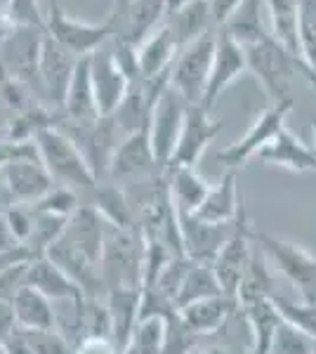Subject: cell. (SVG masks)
Returning a JSON list of instances; mask_svg holds the SVG:
<instances>
[{"label": "cell", "instance_id": "cell-1", "mask_svg": "<svg viewBox=\"0 0 316 354\" xmlns=\"http://www.w3.org/2000/svg\"><path fill=\"white\" fill-rule=\"evenodd\" d=\"M123 12L125 0H116L106 19L90 24V21L68 17L57 0H50V8L45 12V33L59 43L62 48H66L71 55L88 57L123 33Z\"/></svg>", "mask_w": 316, "mask_h": 354}, {"label": "cell", "instance_id": "cell-2", "mask_svg": "<svg viewBox=\"0 0 316 354\" xmlns=\"http://www.w3.org/2000/svg\"><path fill=\"white\" fill-rule=\"evenodd\" d=\"M102 279L106 293L113 288H142L145 281V234L140 227L118 230L106 225Z\"/></svg>", "mask_w": 316, "mask_h": 354}, {"label": "cell", "instance_id": "cell-3", "mask_svg": "<svg viewBox=\"0 0 316 354\" xmlns=\"http://www.w3.org/2000/svg\"><path fill=\"white\" fill-rule=\"evenodd\" d=\"M33 142L38 147L40 161H43V165L48 168V173L53 175L57 185L68 187L78 196L80 194H88L90 196L95 192L100 180L90 170V165L83 158V153L78 151V147L59 128L43 130V133L36 135Z\"/></svg>", "mask_w": 316, "mask_h": 354}, {"label": "cell", "instance_id": "cell-4", "mask_svg": "<svg viewBox=\"0 0 316 354\" xmlns=\"http://www.w3.org/2000/svg\"><path fill=\"white\" fill-rule=\"evenodd\" d=\"M45 31L28 26H3L0 28V76L24 83L40 100L38 62L43 50ZM43 102V100H40Z\"/></svg>", "mask_w": 316, "mask_h": 354}, {"label": "cell", "instance_id": "cell-5", "mask_svg": "<svg viewBox=\"0 0 316 354\" xmlns=\"http://www.w3.org/2000/svg\"><path fill=\"white\" fill-rule=\"evenodd\" d=\"M243 53L248 71L257 78V83L264 88V93L272 97V102L290 97V81L300 71V59L295 55H290L284 45L274 41V36H267L252 45H245Z\"/></svg>", "mask_w": 316, "mask_h": 354}, {"label": "cell", "instance_id": "cell-6", "mask_svg": "<svg viewBox=\"0 0 316 354\" xmlns=\"http://www.w3.org/2000/svg\"><path fill=\"white\" fill-rule=\"evenodd\" d=\"M250 239L260 245L262 255L288 279L292 288L302 295L304 302H316V258L300 245L272 236L267 232H257L250 227Z\"/></svg>", "mask_w": 316, "mask_h": 354}, {"label": "cell", "instance_id": "cell-7", "mask_svg": "<svg viewBox=\"0 0 316 354\" xmlns=\"http://www.w3.org/2000/svg\"><path fill=\"white\" fill-rule=\"evenodd\" d=\"M215 43L217 28H212L196 41L185 45L170 68V85L185 97L189 104H203L212 71V59H215Z\"/></svg>", "mask_w": 316, "mask_h": 354}, {"label": "cell", "instance_id": "cell-8", "mask_svg": "<svg viewBox=\"0 0 316 354\" xmlns=\"http://www.w3.org/2000/svg\"><path fill=\"white\" fill-rule=\"evenodd\" d=\"M57 128L64 133L73 145L78 147V151L83 153V158L88 161L90 170L100 182H104L109 177V163H111V153L116 149V123L111 116H97V118H85V121H73V118H64L59 113V123Z\"/></svg>", "mask_w": 316, "mask_h": 354}, {"label": "cell", "instance_id": "cell-9", "mask_svg": "<svg viewBox=\"0 0 316 354\" xmlns=\"http://www.w3.org/2000/svg\"><path fill=\"white\" fill-rule=\"evenodd\" d=\"M292 106V97H284L279 102H272L269 109H264L260 116L252 121V125L245 130V135L236 140L234 145L224 147L215 153V161L227 165L229 170H239L241 165H245L252 156L260 153L262 147H267L269 142L277 137L281 130L286 128V118L290 116Z\"/></svg>", "mask_w": 316, "mask_h": 354}, {"label": "cell", "instance_id": "cell-10", "mask_svg": "<svg viewBox=\"0 0 316 354\" xmlns=\"http://www.w3.org/2000/svg\"><path fill=\"white\" fill-rule=\"evenodd\" d=\"M187 109H189V102L168 83V88L160 93L156 106H154L151 123H149L151 149L160 168H168L172 153H175L182 125H185Z\"/></svg>", "mask_w": 316, "mask_h": 354}, {"label": "cell", "instance_id": "cell-11", "mask_svg": "<svg viewBox=\"0 0 316 354\" xmlns=\"http://www.w3.org/2000/svg\"><path fill=\"white\" fill-rule=\"evenodd\" d=\"M80 57L71 55L66 48H62L59 43L45 33L43 50H40V62H38V83H40V100L43 104L53 106L59 111L64 106L66 90L71 83L73 68H76Z\"/></svg>", "mask_w": 316, "mask_h": 354}, {"label": "cell", "instance_id": "cell-12", "mask_svg": "<svg viewBox=\"0 0 316 354\" xmlns=\"http://www.w3.org/2000/svg\"><path fill=\"white\" fill-rule=\"evenodd\" d=\"M0 177H3L5 198H8L10 205L36 203L57 185L43 161H40V156L15 158L5 168H0Z\"/></svg>", "mask_w": 316, "mask_h": 354}, {"label": "cell", "instance_id": "cell-13", "mask_svg": "<svg viewBox=\"0 0 316 354\" xmlns=\"http://www.w3.org/2000/svg\"><path fill=\"white\" fill-rule=\"evenodd\" d=\"M222 130V121L210 116L203 104H189L185 125H182L180 140H177L175 153H172L168 168H196L203 151Z\"/></svg>", "mask_w": 316, "mask_h": 354}, {"label": "cell", "instance_id": "cell-14", "mask_svg": "<svg viewBox=\"0 0 316 354\" xmlns=\"http://www.w3.org/2000/svg\"><path fill=\"white\" fill-rule=\"evenodd\" d=\"M250 225L245 218V208H241L236 222H234V232L227 239V243L222 245V250L217 253L212 270L217 274V281L222 286V293L229 298H236L241 279L245 274V267L250 262Z\"/></svg>", "mask_w": 316, "mask_h": 354}, {"label": "cell", "instance_id": "cell-15", "mask_svg": "<svg viewBox=\"0 0 316 354\" xmlns=\"http://www.w3.org/2000/svg\"><path fill=\"white\" fill-rule=\"evenodd\" d=\"M90 78H93L95 102L100 116H113V111L118 109V104L128 93L130 81L125 78L123 68L118 66L109 43L90 55Z\"/></svg>", "mask_w": 316, "mask_h": 354}, {"label": "cell", "instance_id": "cell-16", "mask_svg": "<svg viewBox=\"0 0 316 354\" xmlns=\"http://www.w3.org/2000/svg\"><path fill=\"white\" fill-rule=\"evenodd\" d=\"M163 170L156 163L151 149V137L149 128L128 133L116 145L109 163V177L111 180H132V177H149Z\"/></svg>", "mask_w": 316, "mask_h": 354}, {"label": "cell", "instance_id": "cell-17", "mask_svg": "<svg viewBox=\"0 0 316 354\" xmlns=\"http://www.w3.org/2000/svg\"><path fill=\"white\" fill-rule=\"evenodd\" d=\"M245 71H248V64H245L243 48H241L229 33H224L222 28H217L215 59H212L208 90H205V97H203L205 109L210 111L212 106H215V102L222 97L224 90L236 81L239 76H243Z\"/></svg>", "mask_w": 316, "mask_h": 354}, {"label": "cell", "instance_id": "cell-18", "mask_svg": "<svg viewBox=\"0 0 316 354\" xmlns=\"http://www.w3.org/2000/svg\"><path fill=\"white\" fill-rule=\"evenodd\" d=\"M182 234V245H185V255L192 262H205L212 265L222 245L234 232L232 225H210V222H201L194 215H177Z\"/></svg>", "mask_w": 316, "mask_h": 354}, {"label": "cell", "instance_id": "cell-19", "mask_svg": "<svg viewBox=\"0 0 316 354\" xmlns=\"http://www.w3.org/2000/svg\"><path fill=\"white\" fill-rule=\"evenodd\" d=\"M24 286L36 288L38 293H43L50 302H71V305L83 307L85 300H88L83 290L78 288V283H73L71 279L48 258L28 262Z\"/></svg>", "mask_w": 316, "mask_h": 354}, {"label": "cell", "instance_id": "cell-20", "mask_svg": "<svg viewBox=\"0 0 316 354\" xmlns=\"http://www.w3.org/2000/svg\"><path fill=\"white\" fill-rule=\"evenodd\" d=\"M177 55H180V43H177L175 33L170 26L160 24L156 31L137 45V59H140V73L145 81H156L170 73L172 64H175Z\"/></svg>", "mask_w": 316, "mask_h": 354}, {"label": "cell", "instance_id": "cell-21", "mask_svg": "<svg viewBox=\"0 0 316 354\" xmlns=\"http://www.w3.org/2000/svg\"><path fill=\"white\" fill-rule=\"evenodd\" d=\"M243 208V196L239 194L236 170H227L217 185L210 187L208 196L198 205L194 218L210 225H232Z\"/></svg>", "mask_w": 316, "mask_h": 354}, {"label": "cell", "instance_id": "cell-22", "mask_svg": "<svg viewBox=\"0 0 316 354\" xmlns=\"http://www.w3.org/2000/svg\"><path fill=\"white\" fill-rule=\"evenodd\" d=\"M257 156L262 163L279 165L290 173H316V151L288 128H284L267 147H262Z\"/></svg>", "mask_w": 316, "mask_h": 354}, {"label": "cell", "instance_id": "cell-23", "mask_svg": "<svg viewBox=\"0 0 316 354\" xmlns=\"http://www.w3.org/2000/svg\"><path fill=\"white\" fill-rule=\"evenodd\" d=\"M142 288H113L106 293V307L111 317V342L118 352L128 347L140 322Z\"/></svg>", "mask_w": 316, "mask_h": 354}, {"label": "cell", "instance_id": "cell-24", "mask_svg": "<svg viewBox=\"0 0 316 354\" xmlns=\"http://www.w3.org/2000/svg\"><path fill=\"white\" fill-rule=\"evenodd\" d=\"M239 310L243 312L252 333L248 354H269L272 352L274 333H277L279 324L284 322L279 307L274 305L272 298H255L239 302Z\"/></svg>", "mask_w": 316, "mask_h": 354}, {"label": "cell", "instance_id": "cell-25", "mask_svg": "<svg viewBox=\"0 0 316 354\" xmlns=\"http://www.w3.org/2000/svg\"><path fill=\"white\" fill-rule=\"evenodd\" d=\"M97 213L106 220V225L118 227V230H135V210H132L130 196L123 187H118L116 182H100L95 187V192L90 194V203Z\"/></svg>", "mask_w": 316, "mask_h": 354}, {"label": "cell", "instance_id": "cell-26", "mask_svg": "<svg viewBox=\"0 0 316 354\" xmlns=\"http://www.w3.org/2000/svg\"><path fill=\"white\" fill-rule=\"evenodd\" d=\"M168 17L165 0H125L123 33L120 36L132 45H140L149 33H154Z\"/></svg>", "mask_w": 316, "mask_h": 354}, {"label": "cell", "instance_id": "cell-27", "mask_svg": "<svg viewBox=\"0 0 316 354\" xmlns=\"http://www.w3.org/2000/svg\"><path fill=\"white\" fill-rule=\"evenodd\" d=\"M236 310H239L236 298L215 295V298H205V300L194 302V305L180 310V314L198 335H210V333H217L220 328L227 326V322L232 319V314Z\"/></svg>", "mask_w": 316, "mask_h": 354}, {"label": "cell", "instance_id": "cell-28", "mask_svg": "<svg viewBox=\"0 0 316 354\" xmlns=\"http://www.w3.org/2000/svg\"><path fill=\"white\" fill-rule=\"evenodd\" d=\"M64 118H73V121H85V118H97V102L93 90V78H90V55L80 57L76 68H73L71 83L66 90L64 106L59 109Z\"/></svg>", "mask_w": 316, "mask_h": 354}, {"label": "cell", "instance_id": "cell-29", "mask_svg": "<svg viewBox=\"0 0 316 354\" xmlns=\"http://www.w3.org/2000/svg\"><path fill=\"white\" fill-rule=\"evenodd\" d=\"M12 310L21 328L53 330L57 328V312L53 302L31 286H21L12 298Z\"/></svg>", "mask_w": 316, "mask_h": 354}, {"label": "cell", "instance_id": "cell-30", "mask_svg": "<svg viewBox=\"0 0 316 354\" xmlns=\"http://www.w3.org/2000/svg\"><path fill=\"white\" fill-rule=\"evenodd\" d=\"M59 123V111L43 102H33L26 109H19L10 116L5 125V140L10 142H33L38 133L48 128H57Z\"/></svg>", "mask_w": 316, "mask_h": 354}, {"label": "cell", "instance_id": "cell-31", "mask_svg": "<svg viewBox=\"0 0 316 354\" xmlns=\"http://www.w3.org/2000/svg\"><path fill=\"white\" fill-rule=\"evenodd\" d=\"M168 177L177 215H194L203 203V198L208 196L212 185H208V180L196 168H168Z\"/></svg>", "mask_w": 316, "mask_h": 354}, {"label": "cell", "instance_id": "cell-32", "mask_svg": "<svg viewBox=\"0 0 316 354\" xmlns=\"http://www.w3.org/2000/svg\"><path fill=\"white\" fill-rule=\"evenodd\" d=\"M274 41L300 59V0H264Z\"/></svg>", "mask_w": 316, "mask_h": 354}, {"label": "cell", "instance_id": "cell-33", "mask_svg": "<svg viewBox=\"0 0 316 354\" xmlns=\"http://www.w3.org/2000/svg\"><path fill=\"white\" fill-rule=\"evenodd\" d=\"M165 24L170 26V31L175 33L180 50L196 41L203 33L212 31V17H210V3L208 0H192L185 8H180L177 12L165 17Z\"/></svg>", "mask_w": 316, "mask_h": 354}, {"label": "cell", "instance_id": "cell-34", "mask_svg": "<svg viewBox=\"0 0 316 354\" xmlns=\"http://www.w3.org/2000/svg\"><path fill=\"white\" fill-rule=\"evenodd\" d=\"M215 295H224L222 286L217 281V274L212 270V265H205V262H189V270L185 277V283H182L180 293L175 298V310H185V307L194 305L198 300L205 298H215Z\"/></svg>", "mask_w": 316, "mask_h": 354}, {"label": "cell", "instance_id": "cell-35", "mask_svg": "<svg viewBox=\"0 0 316 354\" xmlns=\"http://www.w3.org/2000/svg\"><path fill=\"white\" fill-rule=\"evenodd\" d=\"M260 5H262V0H243L236 8V12L229 17L227 24L222 26V31L229 33L241 48L272 36V31H267L262 24Z\"/></svg>", "mask_w": 316, "mask_h": 354}, {"label": "cell", "instance_id": "cell-36", "mask_svg": "<svg viewBox=\"0 0 316 354\" xmlns=\"http://www.w3.org/2000/svg\"><path fill=\"white\" fill-rule=\"evenodd\" d=\"M31 210V208H28ZM33 213V210H31ZM68 218L62 215H50V213H33V230L28 241L24 243L28 248V253L33 255V260H40L48 255V250L53 248L57 239L64 234Z\"/></svg>", "mask_w": 316, "mask_h": 354}, {"label": "cell", "instance_id": "cell-37", "mask_svg": "<svg viewBox=\"0 0 316 354\" xmlns=\"http://www.w3.org/2000/svg\"><path fill=\"white\" fill-rule=\"evenodd\" d=\"M165 338V319L149 317L137 322V328L132 338L120 354H160Z\"/></svg>", "mask_w": 316, "mask_h": 354}, {"label": "cell", "instance_id": "cell-38", "mask_svg": "<svg viewBox=\"0 0 316 354\" xmlns=\"http://www.w3.org/2000/svg\"><path fill=\"white\" fill-rule=\"evenodd\" d=\"M165 319V338L160 354H192L198 347L201 335L182 319L180 312H170Z\"/></svg>", "mask_w": 316, "mask_h": 354}, {"label": "cell", "instance_id": "cell-39", "mask_svg": "<svg viewBox=\"0 0 316 354\" xmlns=\"http://www.w3.org/2000/svg\"><path fill=\"white\" fill-rule=\"evenodd\" d=\"M80 205L83 203H80V196L76 192L68 189L64 185H55L43 198H38V201L31 203L28 208H31L33 213H50V215H62V218H71Z\"/></svg>", "mask_w": 316, "mask_h": 354}, {"label": "cell", "instance_id": "cell-40", "mask_svg": "<svg viewBox=\"0 0 316 354\" xmlns=\"http://www.w3.org/2000/svg\"><path fill=\"white\" fill-rule=\"evenodd\" d=\"M272 300L279 307L284 322L292 324V326L300 328L302 333H307L312 340H316V302H290L281 298V295H272Z\"/></svg>", "mask_w": 316, "mask_h": 354}, {"label": "cell", "instance_id": "cell-41", "mask_svg": "<svg viewBox=\"0 0 316 354\" xmlns=\"http://www.w3.org/2000/svg\"><path fill=\"white\" fill-rule=\"evenodd\" d=\"M300 62L316 71V0H300Z\"/></svg>", "mask_w": 316, "mask_h": 354}, {"label": "cell", "instance_id": "cell-42", "mask_svg": "<svg viewBox=\"0 0 316 354\" xmlns=\"http://www.w3.org/2000/svg\"><path fill=\"white\" fill-rule=\"evenodd\" d=\"M5 26H28L45 31V12L40 0H8L3 15Z\"/></svg>", "mask_w": 316, "mask_h": 354}, {"label": "cell", "instance_id": "cell-43", "mask_svg": "<svg viewBox=\"0 0 316 354\" xmlns=\"http://www.w3.org/2000/svg\"><path fill=\"white\" fill-rule=\"evenodd\" d=\"M314 347L316 340H312L307 333H302L292 324L281 322L277 333H274L272 352L269 354H314Z\"/></svg>", "mask_w": 316, "mask_h": 354}, {"label": "cell", "instance_id": "cell-44", "mask_svg": "<svg viewBox=\"0 0 316 354\" xmlns=\"http://www.w3.org/2000/svg\"><path fill=\"white\" fill-rule=\"evenodd\" d=\"M24 335H26V345L31 354H76V347H73L57 328L53 330L24 328Z\"/></svg>", "mask_w": 316, "mask_h": 354}, {"label": "cell", "instance_id": "cell-45", "mask_svg": "<svg viewBox=\"0 0 316 354\" xmlns=\"http://www.w3.org/2000/svg\"><path fill=\"white\" fill-rule=\"evenodd\" d=\"M3 218L8 222L10 232L17 236V241L24 245L31 236V230H33V213L28 210V205H8L3 210Z\"/></svg>", "mask_w": 316, "mask_h": 354}, {"label": "cell", "instance_id": "cell-46", "mask_svg": "<svg viewBox=\"0 0 316 354\" xmlns=\"http://www.w3.org/2000/svg\"><path fill=\"white\" fill-rule=\"evenodd\" d=\"M26 270H28V262H19V265H12L0 272V300L12 302L15 293L24 286Z\"/></svg>", "mask_w": 316, "mask_h": 354}, {"label": "cell", "instance_id": "cell-47", "mask_svg": "<svg viewBox=\"0 0 316 354\" xmlns=\"http://www.w3.org/2000/svg\"><path fill=\"white\" fill-rule=\"evenodd\" d=\"M24 156H40L36 142L0 140V168H5V165L10 161H15V158H24Z\"/></svg>", "mask_w": 316, "mask_h": 354}, {"label": "cell", "instance_id": "cell-48", "mask_svg": "<svg viewBox=\"0 0 316 354\" xmlns=\"http://www.w3.org/2000/svg\"><path fill=\"white\" fill-rule=\"evenodd\" d=\"M210 3V17H212V26L222 28L227 24V19L236 12V8L243 0H208Z\"/></svg>", "mask_w": 316, "mask_h": 354}, {"label": "cell", "instance_id": "cell-49", "mask_svg": "<svg viewBox=\"0 0 316 354\" xmlns=\"http://www.w3.org/2000/svg\"><path fill=\"white\" fill-rule=\"evenodd\" d=\"M76 354H120L109 338H83L76 345Z\"/></svg>", "mask_w": 316, "mask_h": 354}, {"label": "cell", "instance_id": "cell-50", "mask_svg": "<svg viewBox=\"0 0 316 354\" xmlns=\"http://www.w3.org/2000/svg\"><path fill=\"white\" fill-rule=\"evenodd\" d=\"M19 326L12 310V302L8 300H0V345L15 333V328Z\"/></svg>", "mask_w": 316, "mask_h": 354}, {"label": "cell", "instance_id": "cell-51", "mask_svg": "<svg viewBox=\"0 0 316 354\" xmlns=\"http://www.w3.org/2000/svg\"><path fill=\"white\" fill-rule=\"evenodd\" d=\"M187 3H192V0H165V5H168V15L177 12V10L185 8Z\"/></svg>", "mask_w": 316, "mask_h": 354}, {"label": "cell", "instance_id": "cell-52", "mask_svg": "<svg viewBox=\"0 0 316 354\" xmlns=\"http://www.w3.org/2000/svg\"><path fill=\"white\" fill-rule=\"evenodd\" d=\"M201 354H236V352L227 350V347H210V350H205V352H201Z\"/></svg>", "mask_w": 316, "mask_h": 354}, {"label": "cell", "instance_id": "cell-53", "mask_svg": "<svg viewBox=\"0 0 316 354\" xmlns=\"http://www.w3.org/2000/svg\"><path fill=\"white\" fill-rule=\"evenodd\" d=\"M0 201L8 203V198H5V187H3V177H0ZM10 205V203H8Z\"/></svg>", "mask_w": 316, "mask_h": 354}, {"label": "cell", "instance_id": "cell-54", "mask_svg": "<svg viewBox=\"0 0 316 354\" xmlns=\"http://www.w3.org/2000/svg\"><path fill=\"white\" fill-rule=\"evenodd\" d=\"M312 130H314V151H316V118L312 121Z\"/></svg>", "mask_w": 316, "mask_h": 354}, {"label": "cell", "instance_id": "cell-55", "mask_svg": "<svg viewBox=\"0 0 316 354\" xmlns=\"http://www.w3.org/2000/svg\"><path fill=\"white\" fill-rule=\"evenodd\" d=\"M5 208H8V203H5V201H0V215H3V210Z\"/></svg>", "mask_w": 316, "mask_h": 354}, {"label": "cell", "instance_id": "cell-56", "mask_svg": "<svg viewBox=\"0 0 316 354\" xmlns=\"http://www.w3.org/2000/svg\"><path fill=\"white\" fill-rule=\"evenodd\" d=\"M0 354H5V352H3V347H0Z\"/></svg>", "mask_w": 316, "mask_h": 354}, {"label": "cell", "instance_id": "cell-57", "mask_svg": "<svg viewBox=\"0 0 316 354\" xmlns=\"http://www.w3.org/2000/svg\"><path fill=\"white\" fill-rule=\"evenodd\" d=\"M314 354H316V347H314Z\"/></svg>", "mask_w": 316, "mask_h": 354}]
</instances>
